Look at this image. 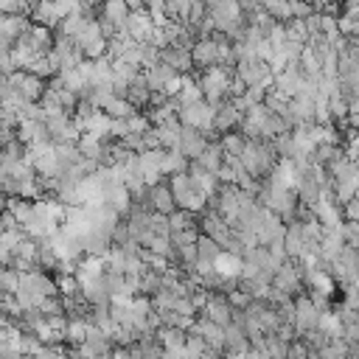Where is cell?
<instances>
[{
  "label": "cell",
  "instance_id": "obj_1",
  "mask_svg": "<svg viewBox=\"0 0 359 359\" xmlns=\"http://www.w3.org/2000/svg\"><path fill=\"white\" fill-rule=\"evenodd\" d=\"M168 188H171V194H174L180 210H188V213H205V210H208V202H210V199L194 188L188 171L168 177Z\"/></svg>",
  "mask_w": 359,
  "mask_h": 359
},
{
  "label": "cell",
  "instance_id": "obj_2",
  "mask_svg": "<svg viewBox=\"0 0 359 359\" xmlns=\"http://www.w3.org/2000/svg\"><path fill=\"white\" fill-rule=\"evenodd\" d=\"M275 146L269 140H247V149L241 154V163L244 168L252 174V177H269L272 168L278 165L275 163Z\"/></svg>",
  "mask_w": 359,
  "mask_h": 359
},
{
  "label": "cell",
  "instance_id": "obj_3",
  "mask_svg": "<svg viewBox=\"0 0 359 359\" xmlns=\"http://www.w3.org/2000/svg\"><path fill=\"white\" fill-rule=\"evenodd\" d=\"M230 81H233V76H230L227 67H208V70H202L199 87L205 93V101H210L213 107L230 101Z\"/></svg>",
  "mask_w": 359,
  "mask_h": 359
},
{
  "label": "cell",
  "instance_id": "obj_4",
  "mask_svg": "<svg viewBox=\"0 0 359 359\" xmlns=\"http://www.w3.org/2000/svg\"><path fill=\"white\" fill-rule=\"evenodd\" d=\"M180 121L182 126H194V129H202V132H210L213 129V121H216V107L210 101H196V104H185L180 107Z\"/></svg>",
  "mask_w": 359,
  "mask_h": 359
},
{
  "label": "cell",
  "instance_id": "obj_5",
  "mask_svg": "<svg viewBox=\"0 0 359 359\" xmlns=\"http://www.w3.org/2000/svg\"><path fill=\"white\" fill-rule=\"evenodd\" d=\"M238 70H236V76L247 84V87H261V90H266V87H275V73H272V67H269V62H238L236 65Z\"/></svg>",
  "mask_w": 359,
  "mask_h": 359
},
{
  "label": "cell",
  "instance_id": "obj_6",
  "mask_svg": "<svg viewBox=\"0 0 359 359\" xmlns=\"http://www.w3.org/2000/svg\"><path fill=\"white\" fill-rule=\"evenodd\" d=\"M50 56H53V62L59 65V70H73V67H79V65L84 62V50L76 45V39H70V36H65V34L56 36Z\"/></svg>",
  "mask_w": 359,
  "mask_h": 359
},
{
  "label": "cell",
  "instance_id": "obj_7",
  "mask_svg": "<svg viewBox=\"0 0 359 359\" xmlns=\"http://www.w3.org/2000/svg\"><path fill=\"white\" fill-rule=\"evenodd\" d=\"M269 182L278 185V188H286V191H297L300 182H303V171H300V165H297L294 160L280 157L278 165H275L272 174H269Z\"/></svg>",
  "mask_w": 359,
  "mask_h": 359
},
{
  "label": "cell",
  "instance_id": "obj_8",
  "mask_svg": "<svg viewBox=\"0 0 359 359\" xmlns=\"http://www.w3.org/2000/svg\"><path fill=\"white\" fill-rule=\"evenodd\" d=\"M294 311H297V323H294V331H297V334H309V331L320 328L323 311L314 306V300H311L309 294L294 300Z\"/></svg>",
  "mask_w": 359,
  "mask_h": 359
},
{
  "label": "cell",
  "instance_id": "obj_9",
  "mask_svg": "<svg viewBox=\"0 0 359 359\" xmlns=\"http://www.w3.org/2000/svg\"><path fill=\"white\" fill-rule=\"evenodd\" d=\"M31 17L25 14H3L0 20V39H3V48H14V42L31 28Z\"/></svg>",
  "mask_w": 359,
  "mask_h": 359
},
{
  "label": "cell",
  "instance_id": "obj_10",
  "mask_svg": "<svg viewBox=\"0 0 359 359\" xmlns=\"http://www.w3.org/2000/svg\"><path fill=\"white\" fill-rule=\"evenodd\" d=\"M146 199H149V208H151L154 213L171 216V213L180 210V208H177V199H174V194H171V188H168V182H157V185H151V188L146 191Z\"/></svg>",
  "mask_w": 359,
  "mask_h": 359
},
{
  "label": "cell",
  "instance_id": "obj_11",
  "mask_svg": "<svg viewBox=\"0 0 359 359\" xmlns=\"http://www.w3.org/2000/svg\"><path fill=\"white\" fill-rule=\"evenodd\" d=\"M194 334H199L205 342H208V348H213V351H222L224 353V348H227V331L222 328V325H216L213 320H208V317H202V320H196L194 323V328H191Z\"/></svg>",
  "mask_w": 359,
  "mask_h": 359
},
{
  "label": "cell",
  "instance_id": "obj_12",
  "mask_svg": "<svg viewBox=\"0 0 359 359\" xmlns=\"http://www.w3.org/2000/svg\"><path fill=\"white\" fill-rule=\"evenodd\" d=\"M202 314H205L208 320H213L216 325L227 328V325H233V314H236V309L230 306V300H227L224 294H210V300H208V306L202 309Z\"/></svg>",
  "mask_w": 359,
  "mask_h": 359
},
{
  "label": "cell",
  "instance_id": "obj_13",
  "mask_svg": "<svg viewBox=\"0 0 359 359\" xmlns=\"http://www.w3.org/2000/svg\"><path fill=\"white\" fill-rule=\"evenodd\" d=\"M17 140L25 143V149L34 146V143H53L48 123H45V121H34V118H31V121H22V123L17 126Z\"/></svg>",
  "mask_w": 359,
  "mask_h": 359
},
{
  "label": "cell",
  "instance_id": "obj_14",
  "mask_svg": "<svg viewBox=\"0 0 359 359\" xmlns=\"http://www.w3.org/2000/svg\"><path fill=\"white\" fill-rule=\"evenodd\" d=\"M208 135L202 129H194V126H182V140H180V151L188 157V160H199L202 151L208 149Z\"/></svg>",
  "mask_w": 359,
  "mask_h": 359
},
{
  "label": "cell",
  "instance_id": "obj_15",
  "mask_svg": "<svg viewBox=\"0 0 359 359\" xmlns=\"http://www.w3.org/2000/svg\"><path fill=\"white\" fill-rule=\"evenodd\" d=\"M188 174H191V182H194V188L199 191V194H205L208 199L210 196H216L219 194V177L213 174V171H208L205 165H199L196 160H191V168H188Z\"/></svg>",
  "mask_w": 359,
  "mask_h": 359
},
{
  "label": "cell",
  "instance_id": "obj_16",
  "mask_svg": "<svg viewBox=\"0 0 359 359\" xmlns=\"http://www.w3.org/2000/svg\"><path fill=\"white\" fill-rule=\"evenodd\" d=\"M300 280H303V266H300L297 261H292V258H289V261L278 269V275H275L272 286L289 294V292H297V289H300Z\"/></svg>",
  "mask_w": 359,
  "mask_h": 359
},
{
  "label": "cell",
  "instance_id": "obj_17",
  "mask_svg": "<svg viewBox=\"0 0 359 359\" xmlns=\"http://www.w3.org/2000/svg\"><path fill=\"white\" fill-rule=\"evenodd\" d=\"M244 121V112L233 104V98L230 101H224V104H219L216 107V121H213V129L219 132V135H227V132H233V126H238Z\"/></svg>",
  "mask_w": 359,
  "mask_h": 359
},
{
  "label": "cell",
  "instance_id": "obj_18",
  "mask_svg": "<svg viewBox=\"0 0 359 359\" xmlns=\"http://www.w3.org/2000/svg\"><path fill=\"white\" fill-rule=\"evenodd\" d=\"M154 20H151V14L143 8V11H132V17H129V22H126V31H129V36L135 39V42H149L151 39V34H154Z\"/></svg>",
  "mask_w": 359,
  "mask_h": 359
},
{
  "label": "cell",
  "instance_id": "obj_19",
  "mask_svg": "<svg viewBox=\"0 0 359 359\" xmlns=\"http://www.w3.org/2000/svg\"><path fill=\"white\" fill-rule=\"evenodd\" d=\"M213 269H216L224 280H241V272H244V255H236V252L222 250L219 258L213 261Z\"/></svg>",
  "mask_w": 359,
  "mask_h": 359
},
{
  "label": "cell",
  "instance_id": "obj_20",
  "mask_svg": "<svg viewBox=\"0 0 359 359\" xmlns=\"http://www.w3.org/2000/svg\"><path fill=\"white\" fill-rule=\"evenodd\" d=\"M303 81H306V76L300 73V67H286L280 76H275V90L286 98H294L300 93Z\"/></svg>",
  "mask_w": 359,
  "mask_h": 359
},
{
  "label": "cell",
  "instance_id": "obj_21",
  "mask_svg": "<svg viewBox=\"0 0 359 359\" xmlns=\"http://www.w3.org/2000/svg\"><path fill=\"white\" fill-rule=\"evenodd\" d=\"M104 272H107V264H104V258H95V255H87V258H81L76 264V278H79L81 286L104 278Z\"/></svg>",
  "mask_w": 359,
  "mask_h": 359
},
{
  "label": "cell",
  "instance_id": "obj_22",
  "mask_svg": "<svg viewBox=\"0 0 359 359\" xmlns=\"http://www.w3.org/2000/svg\"><path fill=\"white\" fill-rule=\"evenodd\" d=\"M283 244H286V252H289V258L292 261H300L303 258V252H306V236H303V222H292V224H286V238H283Z\"/></svg>",
  "mask_w": 359,
  "mask_h": 359
},
{
  "label": "cell",
  "instance_id": "obj_23",
  "mask_svg": "<svg viewBox=\"0 0 359 359\" xmlns=\"http://www.w3.org/2000/svg\"><path fill=\"white\" fill-rule=\"evenodd\" d=\"M143 76H146V84L151 87V93H163V90H165V84H168L171 79H177L180 73H177L171 65L160 62V65H154V67L143 70Z\"/></svg>",
  "mask_w": 359,
  "mask_h": 359
},
{
  "label": "cell",
  "instance_id": "obj_24",
  "mask_svg": "<svg viewBox=\"0 0 359 359\" xmlns=\"http://www.w3.org/2000/svg\"><path fill=\"white\" fill-rule=\"evenodd\" d=\"M101 17L109 20L115 28H126V22H129V17H132V8H129L126 0H104Z\"/></svg>",
  "mask_w": 359,
  "mask_h": 359
},
{
  "label": "cell",
  "instance_id": "obj_25",
  "mask_svg": "<svg viewBox=\"0 0 359 359\" xmlns=\"http://www.w3.org/2000/svg\"><path fill=\"white\" fill-rule=\"evenodd\" d=\"M160 62L171 65L177 73H188V70L194 67V56H191V50H185V48H165V50L160 53Z\"/></svg>",
  "mask_w": 359,
  "mask_h": 359
},
{
  "label": "cell",
  "instance_id": "obj_26",
  "mask_svg": "<svg viewBox=\"0 0 359 359\" xmlns=\"http://www.w3.org/2000/svg\"><path fill=\"white\" fill-rule=\"evenodd\" d=\"M151 95H154V93H151V87L146 84V76H143V73H140V76L129 84V90H126V101H129L135 109H137V107H146V104L151 101Z\"/></svg>",
  "mask_w": 359,
  "mask_h": 359
},
{
  "label": "cell",
  "instance_id": "obj_27",
  "mask_svg": "<svg viewBox=\"0 0 359 359\" xmlns=\"http://www.w3.org/2000/svg\"><path fill=\"white\" fill-rule=\"evenodd\" d=\"M196 163H199V165H205L208 171L219 174V168L224 165V149H222V143H208V149L202 151V157H199Z\"/></svg>",
  "mask_w": 359,
  "mask_h": 359
},
{
  "label": "cell",
  "instance_id": "obj_28",
  "mask_svg": "<svg viewBox=\"0 0 359 359\" xmlns=\"http://www.w3.org/2000/svg\"><path fill=\"white\" fill-rule=\"evenodd\" d=\"M6 210H11L17 216L20 224H25L34 216V199H22V196H8L6 199Z\"/></svg>",
  "mask_w": 359,
  "mask_h": 359
},
{
  "label": "cell",
  "instance_id": "obj_29",
  "mask_svg": "<svg viewBox=\"0 0 359 359\" xmlns=\"http://www.w3.org/2000/svg\"><path fill=\"white\" fill-rule=\"evenodd\" d=\"M320 328H323L331 339H345V323H342V317H339L337 311H323Z\"/></svg>",
  "mask_w": 359,
  "mask_h": 359
},
{
  "label": "cell",
  "instance_id": "obj_30",
  "mask_svg": "<svg viewBox=\"0 0 359 359\" xmlns=\"http://www.w3.org/2000/svg\"><path fill=\"white\" fill-rule=\"evenodd\" d=\"M87 334H90V320H87V317H73L70 325H67L65 339H67L70 345H84V342H87Z\"/></svg>",
  "mask_w": 359,
  "mask_h": 359
},
{
  "label": "cell",
  "instance_id": "obj_31",
  "mask_svg": "<svg viewBox=\"0 0 359 359\" xmlns=\"http://www.w3.org/2000/svg\"><path fill=\"white\" fill-rule=\"evenodd\" d=\"M87 22H90V17H84V11H76V14H70V17H65V20L59 22V34H65V36L76 39Z\"/></svg>",
  "mask_w": 359,
  "mask_h": 359
},
{
  "label": "cell",
  "instance_id": "obj_32",
  "mask_svg": "<svg viewBox=\"0 0 359 359\" xmlns=\"http://www.w3.org/2000/svg\"><path fill=\"white\" fill-rule=\"evenodd\" d=\"M196 252H199V258L196 261H205V264H213L216 258H219V252H222V247H219V241H213L210 236H199V241H196Z\"/></svg>",
  "mask_w": 359,
  "mask_h": 359
},
{
  "label": "cell",
  "instance_id": "obj_33",
  "mask_svg": "<svg viewBox=\"0 0 359 359\" xmlns=\"http://www.w3.org/2000/svg\"><path fill=\"white\" fill-rule=\"evenodd\" d=\"M219 143H222L224 154H236V157H241L244 149H247V137H244L241 132H227V135H222Z\"/></svg>",
  "mask_w": 359,
  "mask_h": 359
},
{
  "label": "cell",
  "instance_id": "obj_34",
  "mask_svg": "<svg viewBox=\"0 0 359 359\" xmlns=\"http://www.w3.org/2000/svg\"><path fill=\"white\" fill-rule=\"evenodd\" d=\"M101 36H104V31H101V22H98V20H90V22L81 28V34L76 36V45L84 50L87 45H93V42H95V39H101Z\"/></svg>",
  "mask_w": 359,
  "mask_h": 359
},
{
  "label": "cell",
  "instance_id": "obj_35",
  "mask_svg": "<svg viewBox=\"0 0 359 359\" xmlns=\"http://www.w3.org/2000/svg\"><path fill=\"white\" fill-rule=\"evenodd\" d=\"M20 283H22V272H20V269H14V266H6V269H3V275H0L3 294H17Z\"/></svg>",
  "mask_w": 359,
  "mask_h": 359
},
{
  "label": "cell",
  "instance_id": "obj_36",
  "mask_svg": "<svg viewBox=\"0 0 359 359\" xmlns=\"http://www.w3.org/2000/svg\"><path fill=\"white\" fill-rule=\"evenodd\" d=\"M104 112H107L109 118H132L137 109H135V107H132L126 98H118V95H115V98L107 104V109H104Z\"/></svg>",
  "mask_w": 359,
  "mask_h": 359
},
{
  "label": "cell",
  "instance_id": "obj_37",
  "mask_svg": "<svg viewBox=\"0 0 359 359\" xmlns=\"http://www.w3.org/2000/svg\"><path fill=\"white\" fill-rule=\"evenodd\" d=\"M289 6H292V20H309L311 14H317V11H314V6H311V3H306V0H292Z\"/></svg>",
  "mask_w": 359,
  "mask_h": 359
},
{
  "label": "cell",
  "instance_id": "obj_38",
  "mask_svg": "<svg viewBox=\"0 0 359 359\" xmlns=\"http://www.w3.org/2000/svg\"><path fill=\"white\" fill-rule=\"evenodd\" d=\"M163 359H194V356L182 345V348H163Z\"/></svg>",
  "mask_w": 359,
  "mask_h": 359
},
{
  "label": "cell",
  "instance_id": "obj_39",
  "mask_svg": "<svg viewBox=\"0 0 359 359\" xmlns=\"http://www.w3.org/2000/svg\"><path fill=\"white\" fill-rule=\"evenodd\" d=\"M345 219H348V222H359V202H356V199L345 205Z\"/></svg>",
  "mask_w": 359,
  "mask_h": 359
},
{
  "label": "cell",
  "instance_id": "obj_40",
  "mask_svg": "<svg viewBox=\"0 0 359 359\" xmlns=\"http://www.w3.org/2000/svg\"><path fill=\"white\" fill-rule=\"evenodd\" d=\"M146 3V11H157V8H165V0H143Z\"/></svg>",
  "mask_w": 359,
  "mask_h": 359
},
{
  "label": "cell",
  "instance_id": "obj_41",
  "mask_svg": "<svg viewBox=\"0 0 359 359\" xmlns=\"http://www.w3.org/2000/svg\"><path fill=\"white\" fill-rule=\"evenodd\" d=\"M126 3H129V8H132V11H143V8H146V3H143V0H126Z\"/></svg>",
  "mask_w": 359,
  "mask_h": 359
},
{
  "label": "cell",
  "instance_id": "obj_42",
  "mask_svg": "<svg viewBox=\"0 0 359 359\" xmlns=\"http://www.w3.org/2000/svg\"><path fill=\"white\" fill-rule=\"evenodd\" d=\"M348 3H359V0H348Z\"/></svg>",
  "mask_w": 359,
  "mask_h": 359
}]
</instances>
